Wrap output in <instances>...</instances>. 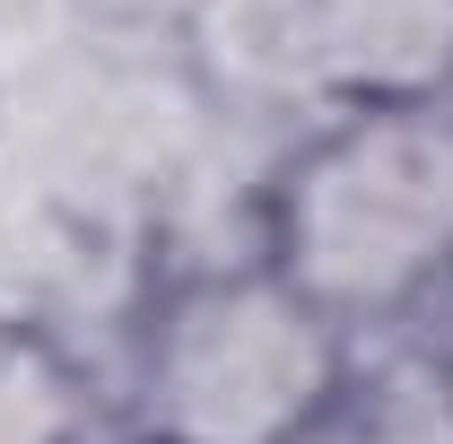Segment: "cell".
Segmentation results:
<instances>
[{
    "mask_svg": "<svg viewBox=\"0 0 453 444\" xmlns=\"http://www.w3.org/2000/svg\"><path fill=\"white\" fill-rule=\"evenodd\" d=\"M262 27L314 113L453 96V0H262Z\"/></svg>",
    "mask_w": 453,
    "mask_h": 444,
    "instance_id": "cell-3",
    "label": "cell"
},
{
    "mask_svg": "<svg viewBox=\"0 0 453 444\" xmlns=\"http://www.w3.org/2000/svg\"><path fill=\"white\" fill-rule=\"evenodd\" d=\"M349 340L296 296L262 253H226L157 279L131 323V410L122 436L149 444H314L357 375Z\"/></svg>",
    "mask_w": 453,
    "mask_h": 444,
    "instance_id": "cell-2",
    "label": "cell"
},
{
    "mask_svg": "<svg viewBox=\"0 0 453 444\" xmlns=\"http://www.w3.org/2000/svg\"><path fill=\"white\" fill-rule=\"evenodd\" d=\"M314 444H453V357L445 332L366 340L357 375Z\"/></svg>",
    "mask_w": 453,
    "mask_h": 444,
    "instance_id": "cell-4",
    "label": "cell"
},
{
    "mask_svg": "<svg viewBox=\"0 0 453 444\" xmlns=\"http://www.w3.org/2000/svg\"><path fill=\"white\" fill-rule=\"evenodd\" d=\"M262 262L349 340L453 314V96L314 113L262 183Z\"/></svg>",
    "mask_w": 453,
    "mask_h": 444,
    "instance_id": "cell-1",
    "label": "cell"
},
{
    "mask_svg": "<svg viewBox=\"0 0 453 444\" xmlns=\"http://www.w3.org/2000/svg\"><path fill=\"white\" fill-rule=\"evenodd\" d=\"M436 332H445V357H453V314H445V323H436Z\"/></svg>",
    "mask_w": 453,
    "mask_h": 444,
    "instance_id": "cell-5",
    "label": "cell"
},
{
    "mask_svg": "<svg viewBox=\"0 0 453 444\" xmlns=\"http://www.w3.org/2000/svg\"><path fill=\"white\" fill-rule=\"evenodd\" d=\"M113 444H149V436H113Z\"/></svg>",
    "mask_w": 453,
    "mask_h": 444,
    "instance_id": "cell-6",
    "label": "cell"
}]
</instances>
